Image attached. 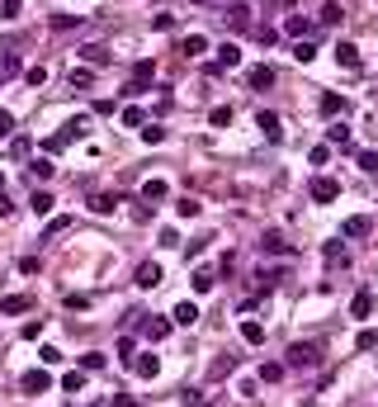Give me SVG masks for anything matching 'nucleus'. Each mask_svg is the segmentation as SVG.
I'll list each match as a JSON object with an SVG mask.
<instances>
[{
    "instance_id": "nucleus-1",
    "label": "nucleus",
    "mask_w": 378,
    "mask_h": 407,
    "mask_svg": "<svg viewBox=\"0 0 378 407\" xmlns=\"http://www.w3.org/2000/svg\"><path fill=\"white\" fill-rule=\"evenodd\" d=\"M317 360H322V351L312 341H294L289 355H284V370H317Z\"/></svg>"
},
{
    "instance_id": "nucleus-2",
    "label": "nucleus",
    "mask_w": 378,
    "mask_h": 407,
    "mask_svg": "<svg viewBox=\"0 0 378 407\" xmlns=\"http://www.w3.org/2000/svg\"><path fill=\"white\" fill-rule=\"evenodd\" d=\"M85 133H90V119H71V123H66L57 137H48V142H43V152H62L66 142H76V137H85Z\"/></svg>"
},
{
    "instance_id": "nucleus-3",
    "label": "nucleus",
    "mask_w": 378,
    "mask_h": 407,
    "mask_svg": "<svg viewBox=\"0 0 378 407\" xmlns=\"http://www.w3.org/2000/svg\"><path fill=\"white\" fill-rule=\"evenodd\" d=\"M312 199H317V204H331V199H341V185H336V180H331V175H317V180H312Z\"/></svg>"
},
{
    "instance_id": "nucleus-4",
    "label": "nucleus",
    "mask_w": 378,
    "mask_h": 407,
    "mask_svg": "<svg viewBox=\"0 0 378 407\" xmlns=\"http://www.w3.org/2000/svg\"><path fill=\"white\" fill-rule=\"evenodd\" d=\"M133 374H137V379H156V374H161V360H156L152 351H147V355H133Z\"/></svg>"
},
{
    "instance_id": "nucleus-5",
    "label": "nucleus",
    "mask_w": 378,
    "mask_h": 407,
    "mask_svg": "<svg viewBox=\"0 0 378 407\" xmlns=\"http://www.w3.org/2000/svg\"><path fill=\"white\" fill-rule=\"evenodd\" d=\"M312 28H317V19H307V15H289V19H284V33H289V38H307Z\"/></svg>"
},
{
    "instance_id": "nucleus-6",
    "label": "nucleus",
    "mask_w": 378,
    "mask_h": 407,
    "mask_svg": "<svg viewBox=\"0 0 378 407\" xmlns=\"http://www.w3.org/2000/svg\"><path fill=\"white\" fill-rule=\"evenodd\" d=\"M255 128L270 137V142H279V133H284V128H279V114H270V109H260V114H255Z\"/></svg>"
},
{
    "instance_id": "nucleus-7",
    "label": "nucleus",
    "mask_w": 378,
    "mask_h": 407,
    "mask_svg": "<svg viewBox=\"0 0 378 407\" xmlns=\"http://www.w3.org/2000/svg\"><path fill=\"white\" fill-rule=\"evenodd\" d=\"M260 251H265V256H294V246L284 242L279 232H265V237H260Z\"/></svg>"
},
{
    "instance_id": "nucleus-8",
    "label": "nucleus",
    "mask_w": 378,
    "mask_h": 407,
    "mask_svg": "<svg viewBox=\"0 0 378 407\" xmlns=\"http://www.w3.org/2000/svg\"><path fill=\"white\" fill-rule=\"evenodd\" d=\"M19 388H24V393H48V388H53V379H48L43 370H28L24 379H19Z\"/></svg>"
},
{
    "instance_id": "nucleus-9",
    "label": "nucleus",
    "mask_w": 378,
    "mask_h": 407,
    "mask_svg": "<svg viewBox=\"0 0 378 407\" xmlns=\"http://www.w3.org/2000/svg\"><path fill=\"white\" fill-rule=\"evenodd\" d=\"M232 67H242V48L237 43H222L217 48V71H232Z\"/></svg>"
},
{
    "instance_id": "nucleus-10",
    "label": "nucleus",
    "mask_w": 378,
    "mask_h": 407,
    "mask_svg": "<svg viewBox=\"0 0 378 407\" xmlns=\"http://www.w3.org/2000/svg\"><path fill=\"white\" fill-rule=\"evenodd\" d=\"M170 322H175V327H194V322H199V308H194V303H175V313H170Z\"/></svg>"
},
{
    "instance_id": "nucleus-11",
    "label": "nucleus",
    "mask_w": 378,
    "mask_h": 407,
    "mask_svg": "<svg viewBox=\"0 0 378 407\" xmlns=\"http://www.w3.org/2000/svg\"><path fill=\"white\" fill-rule=\"evenodd\" d=\"M336 62H341L345 71H359V48H354V43H336Z\"/></svg>"
},
{
    "instance_id": "nucleus-12",
    "label": "nucleus",
    "mask_w": 378,
    "mask_h": 407,
    "mask_svg": "<svg viewBox=\"0 0 378 407\" xmlns=\"http://www.w3.org/2000/svg\"><path fill=\"white\" fill-rule=\"evenodd\" d=\"M28 308H33V299H28V294H10V299H0V313H5V318H15V313H28Z\"/></svg>"
},
{
    "instance_id": "nucleus-13",
    "label": "nucleus",
    "mask_w": 378,
    "mask_h": 407,
    "mask_svg": "<svg viewBox=\"0 0 378 407\" xmlns=\"http://www.w3.org/2000/svg\"><path fill=\"white\" fill-rule=\"evenodd\" d=\"M142 331H147V341H165L170 336V318H147Z\"/></svg>"
},
{
    "instance_id": "nucleus-14",
    "label": "nucleus",
    "mask_w": 378,
    "mask_h": 407,
    "mask_svg": "<svg viewBox=\"0 0 378 407\" xmlns=\"http://www.w3.org/2000/svg\"><path fill=\"white\" fill-rule=\"evenodd\" d=\"M137 284H142V289H156V284H161V266H156V261L137 266Z\"/></svg>"
},
{
    "instance_id": "nucleus-15",
    "label": "nucleus",
    "mask_w": 378,
    "mask_h": 407,
    "mask_svg": "<svg viewBox=\"0 0 378 407\" xmlns=\"http://www.w3.org/2000/svg\"><path fill=\"white\" fill-rule=\"evenodd\" d=\"M369 227H374L369 218H364V214H354V218H345V223H341V237H364Z\"/></svg>"
},
{
    "instance_id": "nucleus-16",
    "label": "nucleus",
    "mask_w": 378,
    "mask_h": 407,
    "mask_svg": "<svg viewBox=\"0 0 378 407\" xmlns=\"http://www.w3.org/2000/svg\"><path fill=\"white\" fill-rule=\"evenodd\" d=\"M53 204H57V199H53L48 190H33V199H28V209H33V218H48V214H53Z\"/></svg>"
},
{
    "instance_id": "nucleus-17",
    "label": "nucleus",
    "mask_w": 378,
    "mask_h": 407,
    "mask_svg": "<svg viewBox=\"0 0 378 407\" xmlns=\"http://www.w3.org/2000/svg\"><path fill=\"white\" fill-rule=\"evenodd\" d=\"M180 53H185V57H204V53H208V38H204V33H185Z\"/></svg>"
},
{
    "instance_id": "nucleus-18",
    "label": "nucleus",
    "mask_w": 378,
    "mask_h": 407,
    "mask_svg": "<svg viewBox=\"0 0 378 407\" xmlns=\"http://www.w3.org/2000/svg\"><path fill=\"white\" fill-rule=\"evenodd\" d=\"M246 81H251V90H270V85H274V67H251Z\"/></svg>"
},
{
    "instance_id": "nucleus-19",
    "label": "nucleus",
    "mask_w": 378,
    "mask_h": 407,
    "mask_svg": "<svg viewBox=\"0 0 378 407\" xmlns=\"http://www.w3.org/2000/svg\"><path fill=\"white\" fill-rule=\"evenodd\" d=\"M369 313H374V294H369V289H359V294L350 299V318H369Z\"/></svg>"
},
{
    "instance_id": "nucleus-20",
    "label": "nucleus",
    "mask_w": 378,
    "mask_h": 407,
    "mask_svg": "<svg viewBox=\"0 0 378 407\" xmlns=\"http://www.w3.org/2000/svg\"><path fill=\"white\" fill-rule=\"evenodd\" d=\"M317 109H322L326 119H336V114H345V109H350V105H345V100H341V95H331V90H326L322 100H317Z\"/></svg>"
},
{
    "instance_id": "nucleus-21",
    "label": "nucleus",
    "mask_w": 378,
    "mask_h": 407,
    "mask_svg": "<svg viewBox=\"0 0 378 407\" xmlns=\"http://www.w3.org/2000/svg\"><path fill=\"white\" fill-rule=\"evenodd\" d=\"M322 256H326V266H350V251H345L341 242H326Z\"/></svg>"
},
{
    "instance_id": "nucleus-22",
    "label": "nucleus",
    "mask_w": 378,
    "mask_h": 407,
    "mask_svg": "<svg viewBox=\"0 0 378 407\" xmlns=\"http://www.w3.org/2000/svg\"><path fill=\"white\" fill-rule=\"evenodd\" d=\"M242 341H246V346H260V341H265V327L255 322V318H246V322H242Z\"/></svg>"
},
{
    "instance_id": "nucleus-23",
    "label": "nucleus",
    "mask_w": 378,
    "mask_h": 407,
    "mask_svg": "<svg viewBox=\"0 0 378 407\" xmlns=\"http://www.w3.org/2000/svg\"><path fill=\"white\" fill-rule=\"evenodd\" d=\"M222 19H227L232 28H251V10H246V5H232V10H227Z\"/></svg>"
},
{
    "instance_id": "nucleus-24",
    "label": "nucleus",
    "mask_w": 378,
    "mask_h": 407,
    "mask_svg": "<svg viewBox=\"0 0 378 407\" xmlns=\"http://www.w3.org/2000/svg\"><path fill=\"white\" fill-rule=\"evenodd\" d=\"M81 57L90 62V67H105V62H109V48H100V43H85Z\"/></svg>"
},
{
    "instance_id": "nucleus-25",
    "label": "nucleus",
    "mask_w": 378,
    "mask_h": 407,
    "mask_svg": "<svg viewBox=\"0 0 378 407\" xmlns=\"http://www.w3.org/2000/svg\"><path fill=\"white\" fill-rule=\"evenodd\" d=\"M213 284H217V275L208 270V266H204V270H194V294H208Z\"/></svg>"
},
{
    "instance_id": "nucleus-26",
    "label": "nucleus",
    "mask_w": 378,
    "mask_h": 407,
    "mask_svg": "<svg viewBox=\"0 0 378 407\" xmlns=\"http://www.w3.org/2000/svg\"><path fill=\"white\" fill-rule=\"evenodd\" d=\"M152 76H156V62H137V67H133V85H142V90H147Z\"/></svg>"
},
{
    "instance_id": "nucleus-27",
    "label": "nucleus",
    "mask_w": 378,
    "mask_h": 407,
    "mask_svg": "<svg viewBox=\"0 0 378 407\" xmlns=\"http://www.w3.org/2000/svg\"><path fill=\"white\" fill-rule=\"evenodd\" d=\"M326 142H331V147H350V128L331 123V128H326Z\"/></svg>"
},
{
    "instance_id": "nucleus-28",
    "label": "nucleus",
    "mask_w": 378,
    "mask_h": 407,
    "mask_svg": "<svg viewBox=\"0 0 378 407\" xmlns=\"http://www.w3.org/2000/svg\"><path fill=\"white\" fill-rule=\"evenodd\" d=\"M53 171H57V166L48 162V157H38V162L28 166V175H33V180H53Z\"/></svg>"
},
{
    "instance_id": "nucleus-29",
    "label": "nucleus",
    "mask_w": 378,
    "mask_h": 407,
    "mask_svg": "<svg viewBox=\"0 0 378 407\" xmlns=\"http://www.w3.org/2000/svg\"><path fill=\"white\" fill-rule=\"evenodd\" d=\"M118 119H123V128H142V123H147V114H142L137 105H128L123 114H118Z\"/></svg>"
},
{
    "instance_id": "nucleus-30",
    "label": "nucleus",
    "mask_w": 378,
    "mask_h": 407,
    "mask_svg": "<svg viewBox=\"0 0 378 407\" xmlns=\"http://www.w3.org/2000/svg\"><path fill=\"white\" fill-rule=\"evenodd\" d=\"M165 180H147V185H142V199H147V204H152V199H165Z\"/></svg>"
},
{
    "instance_id": "nucleus-31",
    "label": "nucleus",
    "mask_w": 378,
    "mask_h": 407,
    "mask_svg": "<svg viewBox=\"0 0 378 407\" xmlns=\"http://www.w3.org/2000/svg\"><path fill=\"white\" fill-rule=\"evenodd\" d=\"M260 379H265V383H279V379H284V365H279V360L260 365Z\"/></svg>"
},
{
    "instance_id": "nucleus-32",
    "label": "nucleus",
    "mask_w": 378,
    "mask_h": 407,
    "mask_svg": "<svg viewBox=\"0 0 378 407\" xmlns=\"http://www.w3.org/2000/svg\"><path fill=\"white\" fill-rule=\"evenodd\" d=\"M90 81H95V71H90V67H76V71H71V90H85Z\"/></svg>"
},
{
    "instance_id": "nucleus-33",
    "label": "nucleus",
    "mask_w": 378,
    "mask_h": 407,
    "mask_svg": "<svg viewBox=\"0 0 378 407\" xmlns=\"http://www.w3.org/2000/svg\"><path fill=\"white\" fill-rule=\"evenodd\" d=\"M62 388H66V393H81L85 388V370H71V374L62 379Z\"/></svg>"
},
{
    "instance_id": "nucleus-34",
    "label": "nucleus",
    "mask_w": 378,
    "mask_h": 407,
    "mask_svg": "<svg viewBox=\"0 0 378 407\" xmlns=\"http://www.w3.org/2000/svg\"><path fill=\"white\" fill-rule=\"evenodd\" d=\"M19 10H24V0H0V19H19Z\"/></svg>"
},
{
    "instance_id": "nucleus-35",
    "label": "nucleus",
    "mask_w": 378,
    "mask_h": 407,
    "mask_svg": "<svg viewBox=\"0 0 378 407\" xmlns=\"http://www.w3.org/2000/svg\"><path fill=\"white\" fill-rule=\"evenodd\" d=\"M15 71H19V57L5 53V57H0V81H5V76H15Z\"/></svg>"
},
{
    "instance_id": "nucleus-36",
    "label": "nucleus",
    "mask_w": 378,
    "mask_h": 407,
    "mask_svg": "<svg viewBox=\"0 0 378 407\" xmlns=\"http://www.w3.org/2000/svg\"><path fill=\"white\" fill-rule=\"evenodd\" d=\"M114 204H118V199H109V194H95V199H90L95 214H114Z\"/></svg>"
},
{
    "instance_id": "nucleus-37",
    "label": "nucleus",
    "mask_w": 378,
    "mask_h": 407,
    "mask_svg": "<svg viewBox=\"0 0 378 407\" xmlns=\"http://www.w3.org/2000/svg\"><path fill=\"white\" fill-rule=\"evenodd\" d=\"M24 81L33 85V90H38V85L48 81V67H28V71H24Z\"/></svg>"
},
{
    "instance_id": "nucleus-38",
    "label": "nucleus",
    "mask_w": 378,
    "mask_h": 407,
    "mask_svg": "<svg viewBox=\"0 0 378 407\" xmlns=\"http://www.w3.org/2000/svg\"><path fill=\"white\" fill-rule=\"evenodd\" d=\"M81 370H85V374H90V370H105V355H100V351L81 355Z\"/></svg>"
},
{
    "instance_id": "nucleus-39",
    "label": "nucleus",
    "mask_w": 378,
    "mask_h": 407,
    "mask_svg": "<svg viewBox=\"0 0 378 407\" xmlns=\"http://www.w3.org/2000/svg\"><path fill=\"white\" fill-rule=\"evenodd\" d=\"M294 57H298V62H312V57H317V48H312V43H307V38H298V48H294Z\"/></svg>"
},
{
    "instance_id": "nucleus-40",
    "label": "nucleus",
    "mask_w": 378,
    "mask_h": 407,
    "mask_svg": "<svg viewBox=\"0 0 378 407\" xmlns=\"http://www.w3.org/2000/svg\"><path fill=\"white\" fill-rule=\"evenodd\" d=\"M175 214H180V218H194V214H199V199H189V194H185V199L175 204Z\"/></svg>"
},
{
    "instance_id": "nucleus-41",
    "label": "nucleus",
    "mask_w": 378,
    "mask_h": 407,
    "mask_svg": "<svg viewBox=\"0 0 378 407\" xmlns=\"http://www.w3.org/2000/svg\"><path fill=\"white\" fill-rule=\"evenodd\" d=\"M53 28H81V15H53Z\"/></svg>"
},
{
    "instance_id": "nucleus-42",
    "label": "nucleus",
    "mask_w": 378,
    "mask_h": 407,
    "mask_svg": "<svg viewBox=\"0 0 378 407\" xmlns=\"http://www.w3.org/2000/svg\"><path fill=\"white\" fill-rule=\"evenodd\" d=\"M152 28H156V33H170V28H175V15H152Z\"/></svg>"
},
{
    "instance_id": "nucleus-43",
    "label": "nucleus",
    "mask_w": 378,
    "mask_h": 407,
    "mask_svg": "<svg viewBox=\"0 0 378 407\" xmlns=\"http://www.w3.org/2000/svg\"><path fill=\"white\" fill-rule=\"evenodd\" d=\"M317 24H341V5H326L322 15H317Z\"/></svg>"
},
{
    "instance_id": "nucleus-44",
    "label": "nucleus",
    "mask_w": 378,
    "mask_h": 407,
    "mask_svg": "<svg viewBox=\"0 0 378 407\" xmlns=\"http://www.w3.org/2000/svg\"><path fill=\"white\" fill-rule=\"evenodd\" d=\"M359 171H369V175H374V171H378V152H359Z\"/></svg>"
},
{
    "instance_id": "nucleus-45",
    "label": "nucleus",
    "mask_w": 378,
    "mask_h": 407,
    "mask_svg": "<svg viewBox=\"0 0 378 407\" xmlns=\"http://www.w3.org/2000/svg\"><path fill=\"white\" fill-rule=\"evenodd\" d=\"M354 346H359V351H374V346H378V331H359V341H354Z\"/></svg>"
},
{
    "instance_id": "nucleus-46",
    "label": "nucleus",
    "mask_w": 378,
    "mask_h": 407,
    "mask_svg": "<svg viewBox=\"0 0 378 407\" xmlns=\"http://www.w3.org/2000/svg\"><path fill=\"white\" fill-rule=\"evenodd\" d=\"M208 119H213V128H227V123H232V109H213Z\"/></svg>"
},
{
    "instance_id": "nucleus-47",
    "label": "nucleus",
    "mask_w": 378,
    "mask_h": 407,
    "mask_svg": "<svg viewBox=\"0 0 378 407\" xmlns=\"http://www.w3.org/2000/svg\"><path fill=\"white\" fill-rule=\"evenodd\" d=\"M142 137H147V142H161L165 128H156V123H142Z\"/></svg>"
},
{
    "instance_id": "nucleus-48",
    "label": "nucleus",
    "mask_w": 378,
    "mask_h": 407,
    "mask_svg": "<svg viewBox=\"0 0 378 407\" xmlns=\"http://www.w3.org/2000/svg\"><path fill=\"white\" fill-rule=\"evenodd\" d=\"M38 336H43V318L38 322H24V341H38Z\"/></svg>"
},
{
    "instance_id": "nucleus-49",
    "label": "nucleus",
    "mask_w": 378,
    "mask_h": 407,
    "mask_svg": "<svg viewBox=\"0 0 378 407\" xmlns=\"http://www.w3.org/2000/svg\"><path fill=\"white\" fill-rule=\"evenodd\" d=\"M15 133V114H5V109H0V137H10Z\"/></svg>"
},
{
    "instance_id": "nucleus-50",
    "label": "nucleus",
    "mask_w": 378,
    "mask_h": 407,
    "mask_svg": "<svg viewBox=\"0 0 378 407\" xmlns=\"http://www.w3.org/2000/svg\"><path fill=\"white\" fill-rule=\"evenodd\" d=\"M326 157H331V147H312V157H307V162H312V166H326Z\"/></svg>"
},
{
    "instance_id": "nucleus-51",
    "label": "nucleus",
    "mask_w": 378,
    "mask_h": 407,
    "mask_svg": "<svg viewBox=\"0 0 378 407\" xmlns=\"http://www.w3.org/2000/svg\"><path fill=\"white\" fill-rule=\"evenodd\" d=\"M10 214H15V204H10V194L0 190V218H10Z\"/></svg>"
},
{
    "instance_id": "nucleus-52",
    "label": "nucleus",
    "mask_w": 378,
    "mask_h": 407,
    "mask_svg": "<svg viewBox=\"0 0 378 407\" xmlns=\"http://www.w3.org/2000/svg\"><path fill=\"white\" fill-rule=\"evenodd\" d=\"M114 407H137V398H128V393H114Z\"/></svg>"
},
{
    "instance_id": "nucleus-53",
    "label": "nucleus",
    "mask_w": 378,
    "mask_h": 407,
    "mask_svg": "<svg viewBox=\"0 0 378 407\" xmlns=\"http://www.w3.org/2000/svg\"><path fill=\"white\" fill-rule=\"evenodd\" d=\"M199 5H222V0H199Z\"/></svg>"
},
{
    "instance_id": "nucleus-54",
    "label": "nucleus",
    "mask_w": 378,
    "mask_h": 407,
    "mask_svg": "<svg viewBox=\"0 0 378 407\" xmlns=\"http://www.w3.org/2000/svg\"><path fill=\"white\" fill-rule=\"evenodd\" d=\"M374 109H378V90H374Z\"/></svg>"
},
{
    "instance_id": "nucleus-55",
    "label": "nucleus",
    "mask_w": 378,
    "mask_h": 407,
    "mask_svg": "<svg viewBox=\"0 0 378 407\" xmlns=\"http://www.w3.org/2000/svg\"><path fill=\"white\" fill-rule=\"evenodd\" d=\"M0 190H5V175H0Z\"/></svg>"
},
{
    "instance_id": "nucleus-56",
    "label": "nucleus",
    "mask_w": 378,
    "mask_h": 407,
    "mask_svg": "<svg viewBox=\"0 0 378 407\" xmlns=\"http://www.w3.org/2000/svg\"><path fill=\"white\" fill-rule=\"evenodd\" d=\"M95 407H105V403H95Z\"/></svg>"
}]
</instances>
